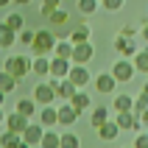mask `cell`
<instances>
[{"instance_id": "e0dca14e", "label": "cell", "mask_w": 148, "mask_h": 148, "mask_svg": "<svg viewBox=\"0 0 148 148\" xmlns=\"http://www.w3.org/2000/svg\"><path fill=\"white\" fill-rule=\"evenodd\" d=\"M70 103H73V109H78V115H81V112H87V109L92 106V98L87 95V92H81V90H78L73 98H70Z\"/></svg>"}, {"instance_id": "44dd1931", "label": "cell", "mask_w": 148, "mask_h": 148, "mask_svg": "<svg viewBox=\"0 0 148 148\" xmlns=\"http://www.w3.org/2000/svg\"><path fill=\"white\" fill-rule=\"evenodd\" d=\"M106 120H109V109H106V106H92V117H90L92 129H98V126H103Z\"/></svg>"}, {"instance_id": "cb8c5ba5", "label": "cell", "mask_w": 148, "mask_h": 148, "mask_svg": "<svg viewBox=\"0 0 148 148\" xmlns=\"http://www.w3.org/2000/svg\"><path fill=\"white\" fill-rule=\"evenodd\" d=\"M132 64L137 73H148V50H137L132 56Z\"/></svg>"}, {"instance_id": "d6a6232c", "label": "cell", "mask_w": 148, "mask_h": 148, "mask_svg": "<svg viewBox=\"0 0 148 148\" xmlns=\"http://www.w3.org/2000/svg\"><path fill=\"white\" fill-rule=\"evenodd\" d=\"M98 8V0H78V11L81 14H95Z\"/></svg>"}, {"instance_id": "d590c367", "label": "cell", "mask_w": 148, "mask_h": 148, "mask_svg": "<svg viewBox=\"0 0 148 148\" xmlns=\"http://www.w3.org/2000/svg\"><path fill=\"white\" fill-rule=\"evenodd\" d=\"M101 6L109 8V11H120L123 8V0H101Z\"/></svg>"}, {"instance_id": "ac0fdd59", "label": "cell", "mask_w": 148, "mask_h": 148, "mask_svg": "<svg viewBox=\"0 0 148 148\" xmlns=\"http://www.w3.org/2000/svg\"><path fill=\"white\" fill-rule=\"evenodd\" d=\"M90 25H75L73 31H70V42L73 45H81V42H90Z\"/></svg>"}, {"instance_id": "f6af8a7d", "label": "cell", "mask_w": 148, "mask_h": 148, "mask_svg": "<svg viewBox=\"0 0 148 148\" xmlns=\"http://www.w3.org/2000/svg\"><path fill=\"white\" fill-rule=\"evenodd\" d=\"M3 120H6V115H3V106H0V126H3Z\"/></svg>"}, {"instance_id": "60d3db41", "label": "cell", "mask_w": 148, "mask_h": 148, "mask_svg": "<svg viewBox=\"0 0 148 148\" xmlns=\"http://www.w3.org/2000/svg\"><path fill=\"white\" fill-rule=\"evenodd\" d=\"M14 148H34V145H28V143H25V140H20V143H17Z\"/></svg>"}, {"instance_id": "4dcf8cb0", "label": "cell", "mask_w": 148, "mask_h": 148, "mask_svg": "<svg viewBox=\"0 0 148 148\" xmlns=\"http://www.w3.org/2000/svg\"><path fill=\"white\" fill-rule=\"evenodd\" d=\"M48 23L50 25H67V11H64V8H56V11L48 17Z\"/></svg>"}, {"instance_id": "5bb4252c", "label": "cell", "mask_w": 148, "mask_h": 148, "mask_svg": "<svg viewBox=\"0 0 148 148\" xmlns=\"http://www.w3.org/2000/svg\"><path fill=\"white\" fill-rule=\"evenodd\" d=\"M115 123L120 126V132H123V129H134V132L140 129V120H137V115H134V112H117Z\"/></svg>"}, {"instance_id": "8d00e7d4", "label": "cell", "mask_w": 148, "mask_h": 148, "mask_svg": "<svg viewBox=\"0 0 148 148\" xmlns=\"http://www.w3.org/2000/svg\"><path fill=\"white\" fill-rule=\"evenodd\" d=\"M70 31H73V28H64V25H56V31H53V36H56V39H70Z\"/></svg>"}, {"instance_id": "e575fe53", "label": "cell", "mask_w": 148, "mask_h": 148, "mask_svg": "<svg viewBox=\"0 0 148 148\" xmlns=\"http://www.w3.org/2000/svg\"><path fill=\"white\" fill-rule=\"evenodd\" d=\"M34 34H36V31H31V28H23V31H20V36H17V39L23 42L25 48H31V42H34Z\"/></svg>"}, {"instance_id": "f546056e", "label": "cell", "mask_w": 148, "mask_h": 148, "mask_svg": "<svg viewBox=\"0 0 148 148\" xmlns=\"http://www.w3.org/2000/svg\"><path fill=\"white\" fill-rule=\"evenodd\" d=\"M20 140H23V137H20L17 132H8V129H6V132H3V137H0V148H14Z\"/></svg>"}, {"instance_id": "4fadbf2b", "label": "cell", "mask_w": 148, "mask_h": 148, "mask_svg": "<svg viewBox=\"0 0 148 148\" xmlns=\"http://www.w3.org/2000/svg\"><path fill=\"white\" fill-rule=\"evenodd\" d=\"M75 120H78V109H73V103H70V101H67L64 106H59V123H62V126H67V129H70Z\"/></svg>"}, {"instance_id": "ee69618b", "label": "cell", "mask_w": 148, "mask_h": 148, "mask_svg": "<svg viewBox=\"0 0 148 148\" xmlns=\"http://www.w3.org/2000/svg\"><path fill=\"white\" fill-rule=\"evenodd\" d=\"M3 101H6V92L0 90V106H3Z\"/></svg>"}, {"instance_id": "8992f818", "label": "cell", "mask_w": 148, "mask_h": 148, "mask_svg": "<svg viewBox=\"0 0 148 148\" xmlns=\"http://www.w3.org/2000/svg\"><path fill=\"white\" fill-rule=\"evenodd\" d=\"M115 50L120 53V59H132L140 48H137V42H134L132 36H120V34H117L115 36Z\"/></svg>"}, {"instance_id": "b9f144b4", "label": "cell", "mask_w": 148, "mask_h": 148, "mask_svg": "<svg viewBox=\"0 0 148 148\" xmlns=\"http://www.w3.org/2000/svg\"><path fill=\"white\" fill-rule=\"evenodd\" d=\"M11 3H14V6H28L31 0H11Z\"/></svg>"}, {"instance_id": "7bdbcfd3", "label": "cell", "mask_w": 148, "mask_h": 148, "mask_svg": "<svg viewBox=\"0 0 148 148\" xmlns=\"http://www.w3.org/2000/svg\"><path fill=\"white\" fill-rule=\"evenodd\" d=\"M140 34H143V39H148V23L143 25V31H140Z\"/></svg>"}, {"instance_id": "ab89813d", "label": "cell", "mask_w": 148, "mask_h": 148, "mask_svg": "<svg viewBox=\"0 0 148 148\" xmlns=\"http://www.w3.org/2000/svg\"><path fill=\"white\" fill-rule=\"evenodd\" d=\"M137 120H140V123H143V126H148V109H143L140 115H137Z\"/></svg>"}, {"instance_id": "f1b7e54d", "label": "cell", "mask_w": 148, "mask_h": 148, "mask_svg": "<svg viewBox=\"0 0 148 148\" xmlns=\"http://www.w3.org/2000/svg\"><path fill=\"white\" fill-rule=\"evenodd\" d=\"M39 148H59V134L45 129V134H42V140H39Z\"/></svg>"}, {"instance_id": "d4e9b609", "label": "cell", "mask_w": 148, "mask_h": 148, "mask_svg": "<svg viewBox=\"0 0 148 148\" xmlns=\"http://www.w3.org/2000/svg\"><path fill=\"white\" fill-rule=\"evenodd\" d=\"M132 106H134L132 95H117L115 92V112H132Z\"/></svg>"}, {"instance_id": "7402d4cb", "label": "cell", "mask_w": 148, "mask_h": 148, "mask_svg": "<svg viewBox=\"0 0 148 148\" xmlns=\"http://www.w3.org/2000/svg\"><path fill=\"white\" fill-rule=\"evenodd\" d=\"M17 39V31H11L6 23H0V48H11Z\"/></svg>"}, {"instance_id": "7c38bea8", "label": "cell", "mask_w": 148, "mask_h": 148, "mask_svg": "<svg viewBox=\"0 0 148 148\" xmlns=\"http://www.w3.org/2000/svg\"><path fill=\"white\" fill-rule=\"evenodd\" d=\"M25 126H28V117L25 115H20V112H11V115H6V129L8 132H17V134H23L25 132Z\"/></svg>"}, {"instance_id": "1f68e13d", "label": "cell", "mask_w": 148, "mask_h": 148, "mask_svg": "<svg viewBox=\"0 0 148 148\" xmlns=\"http://www.w3.org/2000/svg\"><path fill=\"white\" fill-rule=\"evenodd\" d=\"M59 3H62V0H42L39 14H42V17H50V14H53V11L59 8Z\"/></svg>"}, {"instance_id": "ba28073f", "label": "cell", "mask_w": 148, "mask_h": 148, "mask_svg": "<svg viewBox=\"0 0 148 148\" xmlns=\"http://www.w3.org/2000/svg\"><path fill=\"white\" fill-rule=\"evenodd\" d=\"M53 87H56V98H62V101H70L78 92V87L70 78H53Z\"/></svg>"}, {"instance_id": "603a6c76", "label": "cell", "mask_w": 148, "mask_h": 148, "mask_svg": "<svg viewBox=\"0 0 148 148\" xmlns=\"http://www.w3.org/2000/svg\"><path fill=\"white\" fill-rule=\"evenodd\" d=\"M70 53H73V42H70V39H56V45H53V56L70 59Z\"/></svg>"}, {"instance_id": "c3c4849f", "label": "cell", "mask_w": 148, "mask_h": 148, "mask_svg": "<svg viewBox=\"0 0 148 148\" xmlns=\"http://www.w3.org/2000/svg\"><path fill=\"white\" fill-rule=\"evenodd\" d=\"M98 3H101V0H98Z\"/></svg>"}, {"instance_id": "bcb514c9", "label": "cell", "mask_w": 148, "mask_h": 148, "mask_svg": "<svg viewBox=\"0 0 148 148\" xmlns=\"http://www.w3.org/2000/svg\"><path fill=\"white\" fill-rule=\"evenodd\" d=\"M8 3H11V0H0V8H3V6H8Z\"/></svg>"}, {"instance_id": "4316f807", "label": "cell", "mask_w": 148, "mask_h": 148, "mask_svg": "<svg viewBox=\"0 0 148 148\" xmlns=\"http://www.w3.org/2000/svg\"><path fill=\"white\" fill-rule=\"evenodd\" d=\"M17 84H20V81H17L14 75L8 73V70H0V90H3V92H11Z\"/></svg>"}, {"instance_id": "2e32d148", "label": "cell", "mask_w": 148, "mask_h": 148, "mask_svg": "<svg viewBox=\"0 0 148 148\" xmlns=\"http://www.w3.org/2000/svg\"><path fill=\"white\" fill-rule=\"evenodd\" d=\"M98 134H101V140H117V134H120V126L109 117L103 126H98Z\"/></svg>"}, {"instance_id": "836d02e7", "label": "cell", "mask_w": 148, "mask_h": 148, "mask_svg": "<svg viewBox=\"0 0 148 148\" xmlns=\"http://www.w3.org/2000/svg\"><path fill=\"white\" fill-rule=\"evenodd\" d=\"M143 109H148V95H143V92H140V95L134 98V106H132V112H134V115H140Z\"/></svg>"}, {"instance_id": "484cf974", "label": "cell", "mask_w": 148, "mask_h": 148, "mask_svg": "<svg viewBox=\"0 0 148 148\" xmlns=\"http://www.w3.org/2000/svg\"><path fill=\"white\" fill-rule=\"evenodd\" d=\"M78 145H81V140H78L70 129H67L64 134H59V148H78Z\"/></svg>"}, {"instance_id": "7dc6e473", "label": "cell", "mask_w": 148, "mask_h": 148, "mask_svg": "<svg viewBox=\"0 0 148 148\" xmlns=\"http://www.w3.org/2000/svg\"><path fill=\"white\" fill-rule=\"evenodd\" d=\"M143 95H148V81H145V87H143Z\"/></svg>"}, {"instance_id": "74e56055", "label": "cell", "mask_w": 148, "mask_h": 148, "mask_svg": "<svg viewBox=\"0 0 148 148\" xmlns=\"http://www.w3.org/2000/svg\"><path fill=\"white\" fill-rule=\"evenodd\" d=\"M134 148H148V134H137V140H134Z\"/></svg>"}, {"instance_id": "f35d334b", "label": "cell", "mask_w": 148, "mask_h": 148, "mask_svg": "<svg viewBox=\"0 0 148 148\" xmlns=\"http://www.w3.org/2000/svg\"><path fill=\"white\" fill-rule=\"evenodd\" d=\"M134 34H137V28H134V25H123L120 36H134Z\"/></svg>"}, {"instance_id": "30bf717a", "label": "cell", "mask_w": 148, "mask_h": 148, "mask_svg": "<svg viewBox=\"0 0 148 148\" xmlns=\"http://www.w3.org/2000/svg\"><path fill=\"white\" fill-rule=\"evenodd\" d=\"M115 75L112 73H98L95 75V90L101 92V95H112V92H115Z\"/></svg>"}, {"instance_id": "8fae6325", "label": "cell", "mask_w": 148, "mask_h": 148, "mask_svg": "<svg viewBox=\"0 0 148 148\" xmlns=\"http://www.w3.org/2000/svg\"><path fill=\"white\" fill-rule=\"evenodd\" d=\"M67 73H70V59H62V56H53L50 59V73L53 78H67Z\"/></svg>"}, {"instance_id": "9a60e30c", "label": "cell", "mask_w": 148, "mask_h": 148, "mask_svg": "<svg viewBox=\"0 0 148 148\" xmlns=\"http://www.w3.org/2000/svg\"><path fill=\"white\" fill-rule=\"evenodd\" d=\"M39 123L45 126V129L56 126V123H59V109H53L50 103H48V106H42V112H39Z\"/></svg>"}, {"instance_id": "ffe728a7", "label": "cell", "mask_w": 148, "mask_h": 148, "mask_svg": "<svg viewBox=\"0 0 148 148\" xmlns=\"http://www.w3.org/2000/svg\"><path fill=\"white\" fill-rule=\"evenodd\" d=\"M17 112L25 115V117H34V115H36V101H34V98H20V101H17Z\"/></svg>"}, {"instance_id": "52a82bcc", "label": "cell", "mask_w": 148, "mask_h": 148, "mask_svg": "<svg viewBox=\"0 0 148 148\" xmlns=\"http://www.w3.org/2000/svg\"><path fill=\"white\" fill-rule=\"evenodd\" d=\"M67 78L81 90V87H87V84L92 81V75L87 73V64H70V73H67Z\"/></svg>"}, {"instance_id": "83f0119b", "label": "cell", "mask_w": 148, "mask_h": 148, "mask_svg": "<svg viewBox=\"0 0 148 148\" xmlns=\"http://www.w3.org/2000/svg\"><path fill=\"white\" fill-rule=\"evenodd\" d=\"M3 23H6L8 28H11V31H17V34H20V31L25 28V20H23V14H17V11H11V14H8L6 20H3Z\"/></svg>"}, {"instance_id": "7a4b0ae2", "label": "cell", "mask_w": 148, "mask_h": 148, "mask_svg": "<svg viewBox=\"0 0 148 148\" xmlns=\"http://www.w3.org/2000/svg\"><path fill=\"white\" fill-rule=\"evenodd\" d=\"M3 70H8L17 81H23L25 75L31 73V59H28V56H8L6 64H3Z\"/></svg>"}, {"instance_id": "277c9868", "label": "cell", "mask_w": 148, "mask_h": 148, "mask_svg": "<svg viewBox=\"0 0 148 148\" xmlns=\"http://www.w3.org/2000/svg\"><path fill=\"white\" fill-rule=\"evenodd\" d=\"M134 64H132V59H117L115 67H112V75H115V81L117 84H126V81H132L134 78Z\"/></svg>"}, {"instance_id": "681fc988", "label": "cell", "mask_w": 148, "mask_h": 148, "mask_svg": "<svg viewBox=\"0 0 148 148\" xmlns=\"http://www.w3.org/2000/svg\"><path fill=\"white\" fill-rule=\"evenodd\" d=\"M132 148H134V145H132Z\"/></svg>"}, {"instance_id": "9c48e42d", "label": "cell", "mask_w": 148, "mask_h": 148, "mask_svg": "<svg viewBox=\"0 0 148 148\" xmlns=\"http://www.w3.org/2000/svg\"><path fill=\"white\" fill-rule=\"evenodd\" d=\"M42 134H45V126H42V123H31V120H28V126H25V132L20 134V137H23L28 145H39Z\"/></svg>"}, {"instance_id": "6da1fadb", "label": "cell", "mask_w": 148, "mask_h": 148, "mask_svg": "<svg viewBox=\"0 0 148 148\" xmlns=\"http://www.w3.org/2000/svg\"><path fill=\"white\" fill-rule=\"evenodd\" d=\"M53 45H56V36H53V31H48V28H39V31L34 34L31 50H34V56H48L50 50H53Z\"/></svg>"}, {"instance_id": "3957f363", "label": "cell", "mask_w": 148, "mask_h": 148, "mask_svg": "<svg viewBox=\"0 0 148 148\" xmlns=\"http://www.w3.org/2000/svg\"><path fill=\"white\" fill-rule=\"evenodd\" d=\"M36 103H42V106H48V103H53L56 101V87H53V81H39L36 87H34V95H31Z\"/></svg>"}, {"instance_id": "5b68a950", "label": "cell", "mask_w": 148, "mask_h": 148, "mask_svg": "<svg viewBox=\"0 0 148 148\" xmlns=\"http://www.w3.org/2000/svg\"><path fill=\"white\" fill-rule=\"evenodd\" d=\"M92 56H95V48H92V42L73 45V53H70V64H87V62H92Z\"/></svg>"}, {"instance_id": "d6986e66", "label": "cell", "mask_w": 148, "mask_h": 148, "mask_svg": "<svg viewBox=\"0 0 148 148\" xmlns=\"http://www.w3.org/2000/svg\"><path fill=\"white\" fill-rule=\"evenodd\" d=\"M31 73L34 75H48L50 73V59L48 56H36L31 62Z\"/></svg>"}]
</instances>
